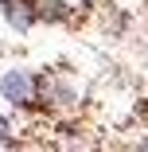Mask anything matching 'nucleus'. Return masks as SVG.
<instances>
[{"label": "nucleus", "instance_id": "nucleus-1", "mask_svg": "<svg viewBox=\"0 0 148 152\" xmlns=\"http://www.w3.org/2000/svg\"><path fill=\"white\" fill-rule=\"evenodd\" d=\"M0 98L16 109H31L39 105V74L27 66H12L0 74Z\"/></svg>", "mask_w": 148, "mask_h": 152}, {"label": "nucleus", "instance_id": "nucleus-2", "mask_svg": "<svg viewBox=\"0 0 148 152\" xmlns=\"http://www.w3.org/2000/svg\"><path fill=\"white\" fill-rule=\"evenodd\" d=\"M39 102H47V105H70V102H74V90H70V82L63 78V70L39 74Z\"/></svg>", "mask_w": 148, "mask_h": 152}, {"label": "nucleus", "instance_id": "nucleus-3", "mask_svg": "<svg viewBox=\"0 0 148 152\" xmlns=\"http://www.w3.org/2000/svg\"><path fill=\"white\" fill-rule=\"evenodd\" d=\"M0 16L12 23V31H31V23L39 20V4L35 0H4Z\"/></svg>", "mask_w": 148, "mask_h": 152}, {"label": "nucleus", "instance_id": "nucleus-4", "mask_svg": "<svg viewBox=\"0 0 148 152\" xmlns=\"http://www.w3.org/2000/svg\"><path fill=\"white\" fill-rule=\"evenodd\" d=\"M8 140H12V125L0 117V144H8Z\"/></svg>", "mask_w": 148, "mask_h": 152}, {"label": "nucleus", "instance_id": "nucleus-5", "mask_svg": "<svg viewBox=\"0 0 148 152\" xmlns=\"http://www.w3.org/2000/svg\"><path fill=\"white\" fill-rule=\"evenodd\" d=\"M0 8H4V0H0Z\"/></svg>", "mask_w": 148, "mask_h": 152}]
</instances>
